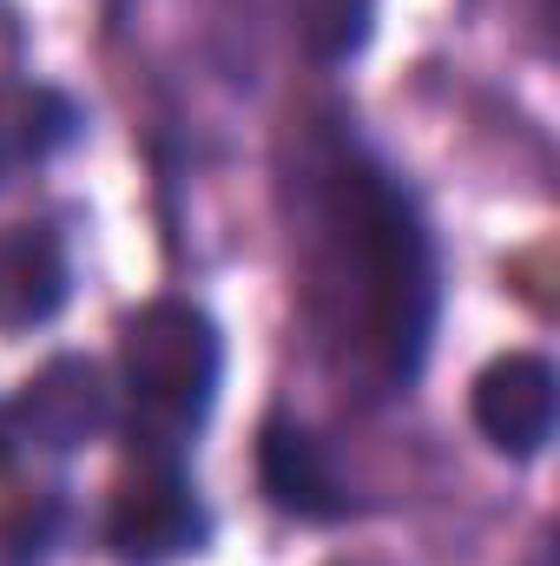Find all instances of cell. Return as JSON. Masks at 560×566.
Segmentation results:
<instances>
[{"label": "cell", "instance_id": "obj_1", "mask_svg": "<svg viewBox=\"0 0 560 566\" xmlns=\"http://www.w3.org/2000/svg\"><path fill=\"white\" fill-rule=\"evenodd\" d=\"M323 290L350 303L356 343L376 349L383 376H416L428 349V316H435V264L409 198L343 151L323 185Z\"/></svg>", "mask_w": 560, "mask_h": 566}, {"label": "cell", "instance_id": "obj_2", "mask_svg": "<svg viewBox=\"0 0 560 566\" xmlns=\"http://www.w3.org/2000/svg\"><path fill=\"white\" fill-rule=\"evenodd\" d=\"M218 376H225V343L205 310L165 296L126 323V389L145 422H158L165 434H185L211 416Z\"/></svg>", "mask_w": 560, "mask_h": 566}, {"label": "cell", "instance_id": "obj_3", "mask_svg": "<svg viewBox=\"0 0 560 566\" xmlns=\"http://www.w3.org/2000/svg\"><path fill=\"white\" fill-rule=\"evenodd\" d=\"M554 402H560L554 363L548 356H528V349L495 356L475 376V396H468L481 441L501 448V454H515V461H535L554 441Z\"/></svg>", "mask_w": 560, "mask_h": 566}, {"label": "cell", "instance_id": "obj_4", "mask_svg": "<svg viewBox=\"0 0 560 566\" xmlns=\"http://www.w3.org/2000/svg\"><path fill=\"white\" fill-rule=\"evenodd\" d=\"M198 534H205V521H198V501L178 468H152L113 507V547L126 560H172V554L198 547Z\"/></svg>", "mask_w": 560, "mask_h": 566}, {"label": "cell", "instance_id": "obj_5", "mask_svg": "<svg viewBox=\"0 0 560 566\" xmlns=\"http://www.w3.org/2000/svg\"><path fill=\"white\" fill-rule=\"evenodd\" d=\"M258 474H265V494L278 501L283 514L297 521H336L350 501H343V481L323 454V441L297 422H271L258 441Z\"/></svg>", "mask_w": 560, "mask_h": 566}, {"label": "cell", "instance_id": "obj_6", "mask_svg": "<svg viewBox=\"0 0 560 566\" xmlns=\"http://www.w3.org/2000/svg\"><path fill=\"white\" fill-rule=\"evenodd\" d=\"M66 303V258L53 231H7L0 238V329H33Z\"/></svg>", "mask_w": 560, "mask_h": 566}, {"label": "cell", "instance_id": "obj_7", "mask_svg": "<svg viewBox=\"0 0 560 566\" xmlns=\"http://www.w3.org/2000/svg\"><path fill=\"white\" fill-rule=\"evenodd\" d=\"M20 422L46 448H80L93 428L106 422V389L93 363H53L40 382H27L20 396Z\"/></svg>", "mask_w": 560, "mask_h": 566}, {"label": "cell", "instance_id": "obj_8", "mask_svg": "<svg viewBox=\"0 0 560 566\" xmlns=\"http://www.w3.org/2000/svg\"><path fill=\"white\" fill-rule=\"evenodd\" d=\"M376 20V0H297V33L323 66H343L350 53H363Z\"/></svg>", "mask_w": 560, "mask_h": 566}]
</instances>
